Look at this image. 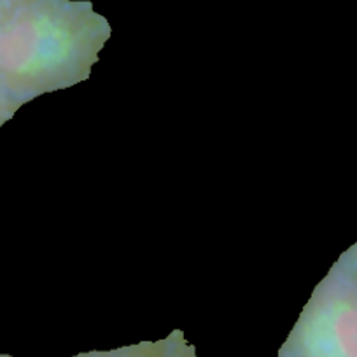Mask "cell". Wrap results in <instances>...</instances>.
Wrapping results in <instances>:
<instances>
[{
	"mask_svg": "<svg viewBox=\"0 0 357 357\" xmlns=\"http://www.w3.org/2000/svg\"><path fill=\"white\" fill-rule=\"evenodd\" d=\"M11 2L13 0H0V20L11 11Z\"/></svg>",
	"mask_w": 357,
	"mask_h": 357,
	"instance_id": "obj_5",
	"label": "cell"
},
{
	"mask_svg": "<svg viewBox=\"0 0 357 357\" xmlns=\"http://www.w3.org/2000/svg\"><path fill=\"white\" fill-rule=\"evenodd\" d=\"M91 26L63 11L30 6L0 20V89L16 104L77 82L98 46Z\"/></svg>",
	"mask_w": 357,
	"mask_h": 357,
	"instance_id": "obj_1",
	"label": "cell"
},
{
	"mask_svg": "<svg viewBox=\"0 0 357 357\" xmlns=\"http://www.w3.org/2000/svg\"><path fill=\"white\" fill-rule=\"evenodd\" d=\"M18 105L20 104H16L11 97H8V95L0 89V126L4 125V123L11 118L13 112L16 111Z\"/></svg>",
	"mask_w": 357,
	"mask_h": 357,
	"instance_id": "obj_3",
	"label": "cell"
},
{
	"mask_svg": "<svg viewBox=\"0 0 357 357\" xmlns=\"http://www.w3.org/2000/svg\"><path fill=\"white\" fill-rule=\"evenodd\" d=\"M135 349L132 350H121V352H111V354H91V356L84 357H142L140 354H133Z\"/></svg>",
	"mask_w": 357,
	"mask_h": 357,
	"instance_id": "obj_4",
	"label": "cell"
},
{
	"mask_svg": "<svg viewBox=\"0 0 357 357\" xmlns=\"http://www.w3.org/2000/svg\"><path fill=\"white\" fill-rule=\"evenodd\" d=\"M280 357H357V279L329 277Z\"/></svg>",
	"mask_w": 357,
	"mask_h": 357,
	"instance_id": "obj_2",
	"label": "cell"
}]
</instances>
